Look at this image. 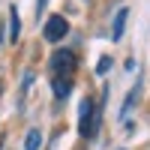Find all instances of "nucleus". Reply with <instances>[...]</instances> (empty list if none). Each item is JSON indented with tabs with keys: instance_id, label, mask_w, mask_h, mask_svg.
Instances as JSON below:
<instances>
[{
	"instance_id": "1",
	"label": "nucleus",
	"mask_w": 150,
	"mask_h": 150,
	"mask_svg": "<svg viewBox=\"0 0 150 150\" xmlns=\"http://www.w3.org/2000/svg\"><path fill=\"white\" fill-rule=\"evenodd\" d=\"M99 120H102V108H96L93 99L84 96L81 105H78V132L84 138H93L96 129H99Z\"/></svg>"
},
{
	"instance_id": "2",
	"label": "nucleus",
	"mask_w": 150,
	"mask_h": 150,
	"mask_svg": "<svg viewBox=\"0 0 150 150\" xmlns=\"http://www.w3.org/2000/svg\"><path fill=\"white\" fill-rule=\"evenodd\" d=\"M75 66H78V54L72 48H57L51 54V75L54 78H72Z\"/></svg>"
},
{
	"instance_id": "3",
	"label": "nucleus",
	"mask_w": 150,
	"mask_h": 150,
	"mask_svg": "<svg viewBox=\"0 0 150 150\" xmlns=\"http://www.w3.org/2000/svg\"><path fill=\"white\" fill-rule=\"evenodd\" d=\"M42 33H45L48 42H60V39L69 33V21H66L63 15H51V18L45 21V30H42Z\"/></svg>"
},
{
	"instance_id": "4",
	"label": "nucleus",
	"mask_w": 150,
	"mask_h": 150,
	"mask_svg": "<svg viewBox=\"0 0 150 150\" xmlns=\"http://www.w3.org/2000/svg\"><path fill=\"white\" fill-rule=\"evenodd\" d=\"M138 96H141V81H138V84H135L132 90H129V96H126V99H123V108H120V120H123V123H126L129 111H132L135 105H138Z\"/></svg>"
},
{
	"instance_id": "5",
	"label": "nucleus",
	"mask_w": 150,
	"mask_h": 150,
	"mask_svg": "<svg viewBox=\"0 0 150 150\" xmlns=\"http://www.w3.org/2000/svg\"><path fill=\"white\" fill-rule=\"evenodd\" d=\"M51 90H54V96L63 102V99L72 93V78H51Z\"/></svg>"
},
{
	"instance_id": "6",
	"label": "nucleus",
	"mask_w": 150,
	"mask_h": 150,
	"mask_svg": "<svg viewBox=\"0 0 150 150\" xmlns=\"http://www.w3.org/2000/svg\"><path fill=\"white\" fill-rule=\"evenodd\" d=\"M126 18H129V9L123 6V9H117V15H114V27H111V39H120L123 36V27H126Z\"/></svg>"
},
{
	"instance_id": "7",
	"label": "nucleus",
	"mask_w": 150,
	"mask_h": 150,
	"mask_svg": "<svg viewBox=\"0 0 150 150\" xmlns=\"http://www.w3.org/2000/svg\"><path fill=\"white\" fill-rule=\"evenodd\" d=\"M21 33V18H18V9L9 6V42H15Z\"/></svg>"
},
{
	"instance_id": "8",
	"label": "nucleus",
	"mask_w": 150,
	"mask_h": 150,
	"mask_svg": "<svg viewBox=\"0 0 150 150\" xmlns=\"http://www.w3.org/2000/svg\"><path fill=\"white\" fill-rule=\"evenodd\" d=\"M42 147V132L39 129H30L24 135V150H39Z\"/></svg>"
},
{
	"instance_id": "9",
	"label": "nucleus",
	"mask_w": 150,
	"mask_h": 150,
	"mask_svg": "<svg viewBox=\"0 0 150 150\" xmlns=\"http://www.w3.org/2000/svg\"><path fill=\"white\" fill-rule=\"evenodd\" d=\"M108 69H111V57H102V60L96 63V72H99V75H105Z\"/></svg>"
},
{
	"instance_id": "10",
	"label": "nucleus",
	"mask_w": 150,
	"mask_h": 150,
	"mask_svg": "<svg viewBox=\"0 0 150 150\" xmlns=\"http://www.w3.org/2000/svg\"><path fill=\"white\" fill-rule=\"evenodd\" d=\"M45 3H48V0H36V15H42V12H45Z\"/></svg>"
},
{
	"instance_id": "11",
	"label": "nucleus",
	"mask_w": 150,
	"mask_h": 150,
	"mask_svg": "<svg viewBox=\"0 0 150 150\" xmlns=\"http://www.w3.org/2000/svg\"><path fill=\"white\" fill-rule=\"evenodd\" d=\"M0 39H3V24H0Z\"/></svg>"
},
{
	"instance_id": "12",
	"label": "nucleus",
	"mask_w": 150,
	"mask_h": 150,
	"mask_svg": "<svg viewBox=\"0 0 150 150\" xmlns=\"http://www.w3.org/2000/svg\"><path fill=\"white\" fill-rule=\"evenodd\" d=\"M0 93H3V81H0Z\"/></svg>"
}]
</instances>
